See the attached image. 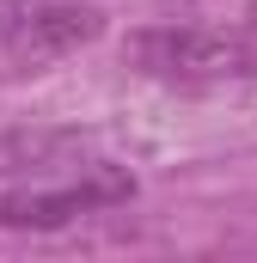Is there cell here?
<instances>
[{
	"mask_svg": "<svg viewBox=\"0 0 257 263\" xmlns=\"http://www.w3.org/2000/svg\"><path fill=\"white\" fill-rule=\"evenodd\" d=\"M141 73L172 86H221L257 73V6L239 25H159L128 43Z\"/></svg>",
	"mask_w": 257,
	"mask_h": 263,
	"instance_id": "cell-1",
	"label": "cell"
},
{
	"mask_svg": "<svg viewBox=\"0 0 257 263\" xmlns=\"http://www.w3.org/2000/svg\"><path fill=\"white\" fill-rule=\"evenodd\" d=\"M117 202H135V172L111 165V159H86L67 184L56 190H37V184H19L0 196V227L6 233H56V227H74L98 208H117Z\"/></svg>",
	"mask_w": 257,
	"mask_h": 263,
	"instance_id": "cell-2",
	"label": "cell"
},
{
	"mask_svg": "<svg viewBox=\"0 0 257 263\" xmlns=\"http://www.w3.org/2000/svg\"><path fill=\"white\" fill-rule=\"evenodd\" d=\"M104 31V12L92 0H0V49L19 67L62 62Z\"/></svg>",
	"mask_w": 257,
	"mask_h": 263,
	"instance_id": "cell-3",
	"label": "cell"
},
{
	"mask_svg": "<svg viewBox=\"0 0 257 263\" xmlns=\"http://www.w3.org/2000/svg\"><path fill=\"white\" fill-rule=\"evenodd\" d=\"M67 159H80V135H67V129H12V135H0V178L56 172Z\"/></svg>",
	"mask_w": 257,
	"mask_h": 263,
	"instance_id": "cell-4",
	"label": "cell"
}]
</instances>
